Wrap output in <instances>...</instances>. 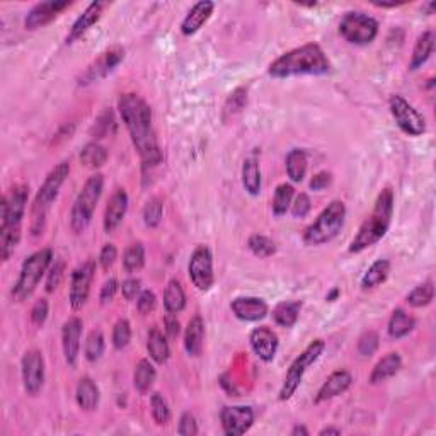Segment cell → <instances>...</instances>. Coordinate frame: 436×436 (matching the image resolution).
<instances>
[{
  "label": "cell",
  "mask_w": 436,
  "mask_h": 436,
  "mask_svg": "<svg viewBox=\"0 0 436 436\" xmlns=\"http://www.w3.org/2000/svg\"><path fill=\"white\" fill-rule=\"evenodd\" d=\"M118 111L138 152L144 171L159 166L162 162V149L154 129V116L149 102L138 94H122L118 99Z\"/></svg>",
  "instance_id": "cell-1"
},
{
  "label": "cell",
  "mask_w": 436,
  "mask_h": 436,
  "mask_svg": "<svg viewBox=\"0 0 436 436\" xmlns=\"http://www.w3.org/2000/svg\"><path fill=\"white\" fill-rule=\"evenodd\" d=\"M29 188L26 184H14L4 194L0 203V257L9 261L23 235V220L28 205Z\"/></svg>",
  "instance_id": "cell-2"
},
{
  "label": "cell",
  "mask_w": 436,
  "mask_h": 436,
  "mask_svg": "<svg viewBox=\"0 0 436 436\" xmlns=\"http://www.w3.org/2000/svg\"><path fill=\"white\" fill-rule=\"evenodd\" d=\"M331 72V62L317 43L293 48L278 57L267 67L273 79H288L297 75H326Z\"/></svg>",
  "instance_id": "cell-3"
},
{
  "label": "cell",
  "mask_w": 436,
  "mask_h": 436,
  "mask_svg": "<svg viewBox=\"0 0 436 436\" xmlns=\"http://www.w3.org/2000/svg\"><path fill=\"white\" fill-rule=\"evenodd\" d=\"M392 215H394V191L392 188H383L375 200L370 217L361 223L356 235L349 244V252L360 254L365 249L372 248L386 237L390 228Z\"/></svg>",
  "instance_id": "cell-4"
},
{
  "label": "cell",
  "mask_w": 436,
  "mask_h": 436,
  "mask_svg": "<svg viewBox=\"0 0 436 436\" xmlns=\"http://www.w3.org/2000/svg\"><path fill=\"white\" fill-rule=\"evenodd\" d=\"M68 174H70V162L63 161L58 166L48 172L43 184L38 189L36 196H34V203L31 208V234L40 235L45 230L46 215L53 205V201L58 198L60 189H62L63 183L67 181Z\"/></svg>",
  "instance_id": "cell-5"
},
{
  "label": "cell",
  "mask_w": 436,
  "mask_h": 436,
  "mask_svg": "<svg viewBox=\"0 0 436 436\" xmlns=\"http://www.w3.org/2000/svg\"><path fill=\"white\" fill-rule=\"evenodd\" d=\"M344 220H346V205L341 200L331 201L315 218V222L305 228L304 244L317 248L331 243L344 227Z\"/></svg>",
  "instance_id": "cell-6"
},
{
  "label": "cell",
  "mask_w": 436,
  "mask_h": 436,
  "mask_svg": "<svg viewBox=\"0 0 436 436\" xmlns=\"http://www.w3.org/2000/svg\"><path fill=\"white\" fill-rule=\"evenodd\" d=\"M53 265V250L50 248L40 249L36 252L29 254L21 266L19 278L12 287V297L16 302H24L33 295L36 287L40 285L41 278L48 273Z\"/></svg>",
  "instance_id": "cell-7"
},
{
  "label": "cell",
  "mask_w": 436,
  "mask_h": 436,
  "mask_svg": "<svg viewBox=\"0 0 436 436\" xmlns=\"http://www.w3.org/2000/svg\"><path fill=\"white\" fill-rule=\"evenodd\" d=\"M105 189V176L92 174L77 194L70 210V228L75 234H82L90 225L99 200Z\"/></svg>",
  "instance_id": "cell-8"
},
{
  "label": "cell",
  "mask_w": 436,
  "mask_h": 436,
  "mask_svg": "<svg viewBox=\"0 0 436 436\" xmlns=\"http://www.w3.org/2000/svg\"><path fill=\"white\" fill-rule=\"evenodd\" d=\"M324 349H326V343H324L322 339H315L304 349V351L300 353L299 356L295 358V360H293V363L290 365V368H288L287 375H285L283 386L282 388H280L278 399L282 400V403H285V400H290L292 397L295 395L297 388L300 387L302 380H304L305 372H307L310 366H312L315 361L319 360V358H321Z\"/></svg>",
  "instance_id": "cell-9"
},
{
  "label": "cell",
  "mask_w": 436,
  "mask_h": 436,
  "mask_svg": "<svg viewBox=\"0 0 436 436\" xmlns=\"http://www.w3.org/2000/svg\"><path fill=\"white\" fill-rule=\"evenodd\" d=\"M378 21L365 12H348L339 23V34L351 45H370L378 34Z\"/></svg>",
  "instance_id": "cell-10"
},
{
  "label": "cell",
  "mask_w": 436,
  "mask_h": 436,
  "mask_svg": "<svg viewBox=\"0 0 436 436\" xmlns=\"http://www.w3.org/2000/svg\"><path fill=\"white\" fill-rule=\"evenodd\" d=\"M388 110L399 129L409 137H421L426 132V122L422 115L399 94L388 99Z\"/></svg>",
  "instance_id": "cell-11"
},
{
  "label": "cell",
  "mask_w": 436,
  "mask_h": 436,
  "mask_svg": "<svg viewBox=\"0 0 436 436\" xmlns=\"http://www.w3.org/2000/svg\"><path fill=\"white\" fill-rule=\"evenodd\" d=\"M188 275L196 290L208 292L215 285L213 254L208 245H198L188 262Z\"/></svg>",
  "instance_id": "cell-12"
},
{
  "label": "cell",
  "mask_w": 436,
  "mask_h": 436,
  "mask_svg": "<svg viewBox=\"0 0 436 436\" xmlns=\"http://www.w3.org/2000/svg\"><path fill=\"white\" fill-rule=\"evenodd\" d=\"M94 275H96V261L94 259H87L73 270L70 290H68V300H70V307L73 310H80L87 304Z\"/></svg>",
  "instance_id": "cell-13"
},
{
  "label": "cell",
  "mask_w": 436,
  "mask_h": 436,
  "mask_svg": "<svg viewBox=\"0 0 436 436\" xmlns=\"http://www.w3.org/2000/svg\"><path fill=\"white\" fill-rule=\"evenodd\" d=\"M45 358L40 349H28L21 360L23 386L28 395H38L45 386Z\"/></svg>",
  "instance_id": "cell-14"
},
{
  "label": "cell",
  "mask_w": 436,
  "mask_h": 436,
  "mask_svg": "<svg viewBox=\"0 0 436 436\" xmlns=\"http://www.w3.org/2000/svg\"><path fill=\"white\" fill-rule=\"evenodd\" d=\"M123 60H124V48H122V46H111V48L102 51V53L99 55L87 68H85V72L80 75L79 84L87 85L92 84V82L105 79V77L110 75V73L113 72Z\"/></svg>",
  "instance_id": "cell-15"
},
{
  "label": "cell",
  "mask_w": 436,
  "mask_h": 436,
  "mask_svg": "<svg viewBox=\"0 0 436 436\" xmlns=\"http://www.w3.org/2000/svg\"><path fill=\"white\" fill-rule=\"evenodd\" d=\"M222 430L227 436L248 433L254 425V411L249 405H228L220 413Z\"/></svg>",
  "instance_id": "cell-16"
},
{
  "label": "cell",
  "mask_w": 436,
  "mask_h": 436,
  "mask_svg": "<svg viewBox=\"0 0 436 436\" xmlns=\"http://www.w3.org/2000/svg\"><path fill=\"white\" fill-rule=\"evenodd\" d=\"M70 6L72 2H68V0H48V2L36 4V6L28 12V16H26L24 28L28 29V31L45 28L46 24H50L51 21L57 19L65 9H68Z\"/></svg>",
  "instance_id": "cell-17"
},
{
  "label": "cell",
  "mask_w": 436,
  "mask_h": 436,
  "mask_svg": "<svg viewBox=\"0 0 436 436\" xmlns=\"http://www.w3.org/2000/svg\"><path fill=\"white\" fill-rule=\"evenodd\" d=\"M82 329H84V322L80 317L68 319L62 327V349L65 361L68 366H75L77 360L80 355V338H82Z\"/></svg>",
  "instance_id": "cell-18"
},
{
  "label": "cell",
  "mask_w": 436,
  "mask_h": 436,
  "mask_svg": "<svg viewBox=\"0 0 436 436\" xmlns=\"http://www.w3.org/2000/svg\"><path fill=\"white\" fill-rule=\"evenodd\" d=\"M249 344L259 360L265 361V363H271L275 360L276 353H278L280 341L278 336L270 327L261 326L252 329V332L249 334Z\"/></svg>",
  "instance_id": "cell-19"
},
{
  "label": "cell",
  "mask_w": 436,
  "mask_h": 436,
  "mask_svg": "<svg viewBox=\"0 0 436 436\" xmlns=\"http://www.w3.org/2000/svg\"><path fill=\"white\" fill-rule=\"evenodd\" d=\"M232 312L237 319L244 322H257L262 321L270 312V307L259 297H237L230 304Z\"/></svg>",
  "instance_id": "cell-20"
},
{
  "label": "cell",
  "mask_w": 436,
  "mask_h": 436,
  "mask_svg": "<svg viewBox=\"0 0 436 436\" xmlns=\"http://www.w3.org/2000/svg\"><path fill=\"white\" fill-rule=\"evenodd\" d=\"M106 6H107L106 2H99V0L90 2L89 6L85 7V11L77 17L75 23L72 24L70 33L67 34V45H72V43L79 41L94 24H97L99 19L102 17V12H105Z\"/></svg>",
  "instance_id": "cell-21"
},
{
  "label": "cell",
  "mask_w": 436,
  "mask_h": 436,
  "mask_svg": "<svg viewBox=\"0 0 436 436\" xmlns=\"http://www.w3.org/2000/svg\"><path fill=\"white\" fill-rule=\"evenodd\" d=\"M128 194L123 188H118L116 191L111 194V198L107 200L106 211H105V220H102V225H105L106 234H111L116 228L119 227V223L123 222V218L127 217L128 211Z\"/></svg>",
  "instance_id": "cell-22"
},
{
  "label": "cell",
  "mask_w": 436,
  "mask_h": 436,
  "mask_svg": "<svg viewBox=\"0 0 436 436\" xmlns=\"http://www.w3.org/2000/svg\"><path fill=\"white\" fill-rule=\"evenodd\" d=\"M351 383H353L351 373L346 372V370H336V372H332L329 377L326 378V382L322 383L321 388H319L314 403L322 404L326 403V400H331L334 399V397L344 394V392L351 387Z\"/></svg>",
  "instance_id": "cell-23"
},
{
  "label": "cell",
  "mask_w": 436,
  "mask_h": 436,
  "mask_svg": "<svg viewBox=\"0 0 436 436\" xmlns=\"http://www.w3.org/2000/svg\"><path fill=\"white\" fill-rule=\"evenodd\" d=\"M215 11V4L210 2V0H201V2H196L194 6L189 9V12L186 17L181 23V33L184 36H193L196 34L200 29L210 21L211 14Z\"/></svg>",
  "instance_id": "cell-24"
},
{
  "label": "cell",
  "mask_w": 436,
  "mask_h": 436,
  "mask_svg": "<svg viewBox=\"0 0 436 436\" xmlns=\"http://www.w3.org/2000/svg\"><path fill=\"white\" fill-rule=\"evenodd\" d=\"M75 399L82 411H96L99 408V400H101V390H99L97 383L90 377H82L77 383Z\"/></svg>",
  "instance_id": "cell-25"
},
{
  "label": "cell",
  "mask_w": 436,
  "mask_h": 436,
  "mask_svg": "<svg viewBox=\"0 0 436 436\" xmlns=\"http://www.w3.org/2000/svg\"><path fill=\"white\" fill-rule=\"evenodd\" d=\"M203 343H205V322L200 315H194L184 331V349L189 356L196 358L201 355Z\"/></svg>",
  "instance_id": "cell-26"
},
{
  "label": "cell",
  "mask_w": 436,
  "mask_h": 436,
  "mask_svg": "<svg viewBox=\"0 0 436 436\" xmlns=\"http://www.w3.org/2000/svg\"><path fill=\"white\" fill-rule=\"evenodd\" d=\"M147 351H149L150 360L157 365H166L171 358V348L167 343V338L164 332L157 327H152L147 334Z\"/></svg>",
  "instance_id": "cell-27"
},
{
  "label": "cell",
  "mask_w": 436,
  "mask_h": 436,
  "mask_svg": "<svg viewBox=\"0 0 436 436\" xmlns=\"http://www.w3.org/2000/svg\"><path fill=\"white\" fill-rule=\"evenodd\" d=\"M403 368V358L399 353H387L382 360H378V363L373 366L372 373H370V383L377 386V383L387 382L388 378H392L394 375L399 373V370Z\"/></svg>",
  "instance_id": "cell-28"
},
{
  "label": "cell",
  "mask_w": 436,
  "mask_h": 436,
  "mask_svg": "<svg viewBox=\"0 0 436 436\" xmlns=\"http://www.w3.org/2000/svg\"><path fill=\"white\" fill-rule=\"evenodd\" d=\"M416 327V319L409 315L404 309H395L388 319V336L392 339H403L408 334H411Z\"/></svg>",
  "instance_id": "cell-29"
},
{
  "label": "cell",
  "mask_w": 436,
  "mask_h": 436,
  "mask_svg": "<svg viewBox=\"0 0 436 436\" xmlns=\"http://www.w3.org/2000/svg\"><path fill=\"white\" fill-rule=\"evenodd\" d=\"M435 50V33L433 31H425L418 38L416 45H414L411 62H409V68L411 70H418L422 65L428 62Z\"/></svg>",
  "instance_id": "cell-30"
},
{
  "label": "cell",
  "mask_w": 436,
  "mask_h": 436,
  "mask_svg": "<svg viewBox=\"0 0 436 436\" xmlns=\"http://www.w3.org/2000/svg\"><path fill=\"white\" fill-rule=\"evenodd\" d=\"M285 166H287V174L292 183H302L307 176V154L302 149H292L285 159Z\"/></svg>",
  "instance_id": "cell-31"
},
{
  "label": "cell",
  "mask_w": 436,
  "mask_h": 436,
  "mask_svg": "<svg viewBox=\"0 0 436 436\" xmlns=\"http://www.w3.org/2000/svg\"><path fill=\"white\" fill-rule=\"evenodd\" d=\"M390 275V261L387 259H377L372 266L366 270V273L361 278V290H373L387 282Z\"/></svg>",
  "instance_id": "cell-32"
},
{
  "label": "cell",
  "mask_w": 436,
  "mask_h": 436,
  "mask_svg": "<svg viewBox=\"0 0 436 436\" xmlns=\"http://www.w3.org/2000/svg\"><path fill=\"white\" fill-rule=\"evenodd\" d=\"M164 307L167 314H179L186 309V293L179 280H171L164 292Z\"/></svg>",
  "instance_id": "cell-33"
},
{
  "label": "cell",
  "mask_w": 436,
  "mask_h": 436,
  "mask_svg": "<svg viewBox=\"0 0 436 436\" xmlns=\"http://www.w3.org/2000/svg\"><path fill=\"white\" fill-rule=\"evenodd\" d=\"M243 186L250 196H257L261 193V169L256 157H248L243 164Z\"/></svg>",
  "instance_id": "cell-34"
},
{
  "label": "cell",
  "mask_w": 436,
  "mask_h": 436,
  "mask_svg": "<svg viewBox=\"0 0 436 436\" xmlns=\"http://www.w3.org/2000/svg\"><path fill=\"white\" fill-rule=\"evenodd\" d=\"M155 378H157V372H155V366L150 360H140L135 366V372H133V386L140 394H147L154 386Z\"/></svg>",
  "instance_id": "cell-35"
},
{
  "label": "cell",
  "mask_w": 436,
  "mask_h": 436,
  "mask_svg": "<svg viewBox=\"0 0 436 436\" xmlns=\"http://www.w3.org/2000/svg\"><path fill=\"white\" fill-rule=\"evenodd\" d=\"M302 304L300 302H280L278 305L273 309V319L278 326L282 327H293L300 317Z\"/></svg>",
  "instance_id": "cell-36"
},
{
  "label": "cell",
  "mask_w": 436,
  "mask_h": 436,
  "mask_svg": "<svg viewBox=\"0 0 436 436\" xmlns=\"http://www.w3.org/2000/svg\"><path fill=\"white\" fill-rule=\"evenodd\" d=\"M107 149L105 145H101L99 142H89L84 149L80 150V162L84 164L85 167H90V169H99L107 162Z\"/></svg>",
  "instance_id": "cell-37"
},
{
  "label": "cell",
  "mask_w": 436,
  "mask_h": 436,
  "mask_svg": "<svg viewBox=\"0 0 436 436\" xmlns=\"http://www.w3.org/2000/svg\"><path fill=\"white\" fill-rule=\"evenodd\" d=\"M293 198H295V188L292 184L283 183L275 189L273 203H271V210H273L275 217H283L287 211L290 210Z\"/></svg>",
  "instance_id": "cell-38"
},
{
  "label": "cell",
  "mask_w": 436,
  "mask_h": 436,
  "mask_svg": "<svg viewBox=\"0 0 436 436\" xmlns=\"http://www.w3.org/2000/svg\"><path fill=\"white\" fill-rule=\"evenodd\" d=\"M435 299V287L433 282L428 280V282L418 285L414 290H411L408 293V297H405V302H408L409 305L414 309H421L426 307V305H430L431 302Z\"/></svg>",
  "instance_id": "cell-39"
},
{
  "label": "cell",
  "mask_w": 436,
  "mask_h": 436,
  "mask_svg": "<svg viewBox=\"0 0 436 436\" xmlns=\"http://www.w3.org/2000/svg\"><path fill=\"white\" fill-rule=\"evenodd\" d=\"M145 266V248L142 243L128 245L123 254V270L127 273H137Z\"/></svg>",
  "instance_id": "cell-40"
},
{
  "label": "cell",
  "mask_w": 436,
  "mask_h": 436,
  "mask_svg": "<svg viewBox=\"0 0 436 436\" xmlns=\"http://www.w3.org/2000/svg\"><path fill=\"white\" fill-rule=\"evenodd\" d=\"M105 348H106L105 334H102L99 329L90 331L84 346L85 360L90 361V363H96V361L101 360V356L105 355Z\"/></svg>",
  "instance_id": "cell-41"
},
{
  "label": "cell",
  "mask_w": 436,
  "mask_h": 436,
  "mask_svg": "<svg viewBox=\"0 0 436 436\" xmlns=\"http://www.w3.org/2000/svg\"><path fill=\"white\" fill-rule=\"evenodd\" d=\"M118 123H116L113 110H106L105 113H101L94 119L92 128H90V135L94 138H106L116 133Z\"/></svg>",
  "instance_id": "cell-42"
},
{
  "label": "cell",
  "mask_w": 436,
  "mask_h": 436,
  "mask_svg": "<svg viewBox=\"0 0 436 436\" xmlns=\"http://www.w3.org/2000/svg\"><path fill=\"white\" fill-rule=\"evenodd\" d=\"M248 248H249L250 252L254 254V256L261 257V259L271 257L273 254H276L275 240H271L270 237L261 235V234L250 235L249 240H248Z\"/></svg>",
  "instance_id": "cell-43"
},
{
  "label": "cell",
  "mask_w": 436,
  "mask_h": 436,
  "mask_svg": "<svg viewBox=\"0 0 436 436\" xmlns=\"http://www.w3.org/2000/svg\"><path fill=\"white\" fill-rule=\"evenodd\" d=\"M150 413H152L154 421L157 422L159 426H166L167 422L171 421L169 404L164 399L161 392H154V394L150 395Z\"/></svg>",
  "instance_id": "cell-44"
},
{
  "label": "cell",
  "mask_w": 436,
  "mask_h": 436,
  "mask_svg": "<svg viewBox=\"0 0 436 436\" xmlns=\"http://www.w3.org/2000/svg\"><path fill=\"white\" fill-rule=\"evenodd\" d=\"M164 215V205L159 198H150L144 206V222L149 228H155L161 225Z\"/></svg>",
  "instance_id": "cell-45"
},
{
  "label": "cell",
  "mask_w": 436,
  "mask_h": 436,
  "mask_svg": "<svg viewBox=\"0 0 436 436\" xmlns=\"http://www.w3.org/2000/svg\"><path fill=\"white\" fill-rule=\"evenodd\" d=\"M245 105H248V89L237 87L234 92H230V96L227 97L225 106H223V113H225V116H235L244 110Z\"/></svg>",
  "instance_id": "cell-46"
},
{
  "label": "cell",
  "mask_w": 436,
  "mask_h": 436,
  "mask_svg": "<svg viewBox=\"0 0 436 436\" xmlns=\"http://www.w3.org/2000/svg\"><path fill=\"white\" fill-rule=\"evenodd\" d=\"M132 341V324L127 319H119L113 327V346L115 349H124Z\"/></svg>",
  "instance_id": "cell-47"
},
{
  "label": "cell",
  "mask_w": 436,
  "mask_h": 436,
  "mask_svg": "<svg viewBox=\"0 0 436 436\" xmlns=\"http://www.w3.org/2000/svg\"><path fill=\"white\" fill-rule=\"evenodd\" d=\"M378 346H380V338L375 331H365L363 334L360 336V339H358V353L365 358L372 356L378 349Z\"/></svg>",
  "instance_id": "cell-48"
},
{
  "label": "cell",
  "mask_w": 436,
  "mask_h": 436,
  "mask_svg": "<svg viewBox=\"0 0 436 436\" xmlns=\"http://www.w3.org/2000/svg\"><path fill=\"white\" fill-rule=\"evenodd\" d=\"M65 276V262L55 261L48 271V278H46V293H53L62 285V280Z\"/></svg>",
  "instance_id": "cell-49"
},
{
  "label": "cell",
  "mask_w": 436,
  "mask_h": 436,
  "mask_svg": "<svg viewBox=\"0 0 436 436\" xmlns=\"http://www.w3.org/2000/svg\"><path fill=\"white\" fill-rule=\"evenodd\" d=\"M290 210H292V215L295 218L307 217V215L310 213V210H312V201H310L309 194H305V193L297 194V196L293 198Z\"/></svg>",
  "instance_id": "cell-50"
},
{
  "label": "cell",
  "mask_w": 436,
  "mask_h": 436,
  "mask_svg": "<svg viewBox=\"0 0 436 436\" xmlns=\"http://www.w3.org/2000/svg\"><path fill=\"white\" fill-rule=\"evenodd\" d=\"M48 312H50V304L46 299H38L34 302L33 309H31V322L36 327H43L45 326L46 319H48Z\"/></svg>",
  "instance_id": "cell-51"
},
{
  "label": "cell",
  "mask_w": 436,
  "mask_h": 436,
  "mask_svg": "<svg viewBox=\"0 0 436 436\" xmlns=\"http://www.w3.org/2000/svg\"><path fill=\"white\" fill-rule=\"evenodd\" d=\"M157 307V297L152 290H142L137 299V310L142 315H149Z\"/></svg>",
  "instance_id": "cell-52"
},
{
  "label": "cell",
  "mask_w": 436,
  "mask_h": 436,
  "mask_svg": "<svg viewBox=\"0 0 436 436\" xmlns=\"http://www.w3.org/2000/svg\"><path fill=\"white\" fill-rule=\"evenodd\" d=\"M119 288H122L123 299L133 302L135 299H138V295H140L142 282L138 278H127L122 285H119Z\"/></svg>",
  "instance_id": "cell-53"
},
{
  "label": "cell",
  "mask_w": 436,
  "mask_h": 436,
  "mask_svg": "<svg viewBox=\"0 0 436 436\" xmlns=\"http://www.w3.org/2000/svg\"><path fill=\"white\" fill-rule=\"evenodd\" d=\"M116 257H118V249H116L115 244H105L102 245L101 252H99V265L105 271L110 270L111 266L115 265Z\"/></svg>",
  "instance_id": "cell-54"
},
{
  "label": "cell",
  "mask_w": 436,
  "mask_h": 436,
  "mask_svg": "<svg viewBox=\"0 0 436 436\" xmlns=\"http://www.w3.org/2000/svg\"><path fill=\"white\" fill-rule=\"evenodd\" d=\"M178 433L181 436H194V435H198L196 418H194L191 413H184L183 416H181L179 426H178Z\"/></svg>",
  "instance_id": "cell-55"
},
{
  "label": "cell",
  "mask_w": 436,
  "mask_h": 436,
  "mask_svg": "<svg viewBox=\"0 0 436 436\" xmlns=\"http://www.w3.org/2000/svg\"><path fill=\"white\" fill-rule=\"evenodd\" d=\"M118 288H119L118 280H116V278L107 280V282L101 287V293H99V300H101V304L102 305L110 304V302L115 299V295H116V292H118Z\"/></svg>",
  "instance_id": "cell-56"
},
{
  "label": "cell",
  "mask_w": 436,
  "mask_h": 436,
  "mask_svg": "<svg viewBox=\"0 0 436 436\" xmlns=\"http://www.w3.org/2000/svg\"><path fill=\"white\" fill-rule=\"evenodd\" d=\"M331 183H332L331 172L321 171V172H317L312 179H310V189H312V191H322V189L329 188Z\"/></svg>",
  "instance_id": "cell-57"
},
{
  "label": "cell",
  "mask_w": 436,
  "mask_h": 436,
  "mask_svg": "<svg viewBox=\"0 0 436 436\" xmlns=\"http://www.w3.org/2000/svg\"><path fill=\"white\" fill-rule=\"evenodd\" d=\"M164 332L169 339H176L181 332V324L176 317V314H169L166 319H164Z\"/></svg>",
  "instance_id": "cell-58"
},
{
  "label": "cell",
  "mask_w": 436,
  "mask_h": 436,
  "mask_svg": "<svg viewBox=\"0 0 436 436\" xmlns=\"http://www.w3.org/2000/svg\"><path fill=\"white\" fill-rule=\"evenodd\" d=\"M309 436V430L305 428V426H302V425H297L295 428L292 430V436Z\"/></svg>",
  "instance_id": "cell-59"
},
{
  "label": "cell",
  "mask_w": 436,
  "mask_h": 436,
  "mask_svg": "<svg viewBox=\"0 0 436 436\" xmlns=\"http://www.w3.org/2000/svg\"><path fill=\"white\" fill-rule=\"evenodd\" d=\"M326 435H341V430L332 428V426H329V428H324V430L319 431V436H326Z\"/></svg>",
  "instance_id": "cell-60"
},
{
  "label": "cell",
  "mask_w": 436,
  "mask_h": 436,
  "mask_svg": "<svg viewBox=\"0 0 436 436\" xmlns=\"http://www.w3.org/2000/svg\"><path fill=\"white\" fill-rule=\"evenodd\" d=\"M339 293H341V292H339V288H332V292L329 293V295L326 297V300H327V302H334V300L339 297Z\"/></svg>",
  "instance_id": "cell-61"
},
{
  "label": "cell",
  "mask_w": 436,
  "mask_h": 436,
  "mask_svg": "<svg viewBox=\"0 0 436 436\" xmlns=\"http://www.w3.org/2000/svg\"><path fill=\"white\" fill-rule=\"evenodd\" d=\"M422 9H425L426 12H428V16H431L435 12V2H430L426 4V6H422Z\"/></svg>",
  "instance_id": "cell-62"
}]
</instances>
